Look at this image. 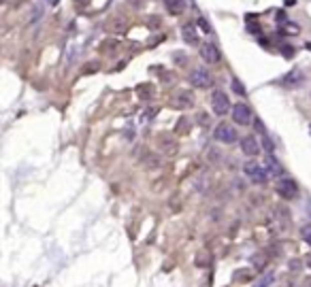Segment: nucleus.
Masks as SVG:
<instances>
[{
	"label": "nucleus",
	"mask_w": 311,
	"mask_h": 287,
	"mask_svg": "<svg viewBox=\"0 0 311 287\" xmlns=\"http://www.w3.org/2000/svg\"><path fill=\"white\" fill-rule=\"evenodd\" d=\"M262 147L267 149V153H273V151H275V145H273V141L269 139V134H265V137H262Z\"/></svg>",
	"instance_id": "nucleus-13"
},
{
	"label": "nucleus",
	"mask_w": 311,
	"mask_h": 287,
	"mask_svg": "<svg viewBox=\"0 0 311 287\" xmlns=\"http://www.w3.org/2000/svg\"><path fill=\"white\" fill-rule=\"evenodd\" d=\"M307 49H311V43H307Z\"/></svg>",
	"instance_id": "nucleus-19"
},
{
	"label": "nucleus",
	"mask_w": 311,
	"mask_h": 287,
	"mask_svg": "<svg viewBox=\"0 0 311 287\" xmlns=\"http://www.w3.org/2000/svg\"><path fill=\"white\" fill-rule=\"evenodd\" d=\"M183 41L190 43V45H196L198 43V36H196V32L192 26H186L183 28Z\"/></svg>",
	"instance_id": "nucleus-11"
},
{
	"label": "nucleus",
	"mask_w": 311,
	"mask_h": 287,
	"mask_svg": "<svg viewBox=\"0 0 311 287\" xmlns=\"http://www.w3.org/2000/svg\"><path fill=\"white\" fill-rule=\"evenodd\" d=\"M241 149H243V153L250 155V157L260 153V145H258V141L254 137H243L241 139Z\"/></svg>",
	"instance_id": "nucleus-8"
},
{
	"label": "nucleus",
	"mask_w": 311,
	"mask_h": 287,
	"mask_svg": "<svg viewBox=\"0 0 311 287\" xmlns=\"http://www.w3.org/2000/svg\"><path fill=\"white\" fill-rule=\"evenodd\" d=\"M275 189H277V194L286 198V200H292V198H297L299 196V185H297V181H292L288 177H284V179H279L275 183Z\"/></svg>",
	"instance_id": "nucleus-1"
},
{
	"label": "nucleus",
	"mask_w": 311,
	"mask_h": 287,
	"mask_svg": "<svg viewBox=\"0 0 311 287\" xmlns=\"http://www.w3.org/2000/svg\"><path fill=\"white\" fill-rule=\"evenodd\" d=\"M243 170H245V174H247V179H250L252 183H258V185L267 183V179H269V170L262 168V166L256 164V162H247Z\"/></svg>",
	"instance_id": "nucleus-2"
},
{
	"label": "nucleus",
	"mask_w": 311,
	"mask_h": 287,
	"mask_svg": "<svg viewBox=\"0 0 311 287\" xmlns=\"http://www.w3.org/2000/svg\"><path fill=\"white\" fill-rule=\"evenodd\" d=\"M303 236H305V241L311 245V226H307L305 230H303Z\"/></svg>",
	"instance_id": "nucleus-17"
},
{
	"label": "nucleus",
	"mask_w": 311,
	"mask_h": 287,
	"mask_svg": "<svg viewBox=\"0 0 311 287\" xmlns=\"http://www.w3.org/2000/svg\"><path fill=\"white\" fill-rule=\"evenodd\" d=\"M271 281H273V275H267V277L258 283V287H269V285H271Z\"/></svg>",
	"instance_id": "nucleus-15"
},
{
	"label": "nucleus",
	"mask_w": 311,
	"mask_h": 287,
	"mask_svg": "<svg viewBox=\"0 0 311 287\" xmlns=\"http://www.w3.org/2000/svg\"><path fill=\"white\" fill-rule=\"evenodd\" d=\"M211 109H213V113L215 115H226L228 111H230V100H228V96L222 92V90H218V92H213V96H211Z\"/></svg>",
	"instance_id": "nucleus-3"
},
{
	"label": "nucleus",
	"mask_w": 311,
	"mask_h": 287,
	"mask_svg": "<svg viewBox=\"0 0 311 287\" xmlns=\"http://www.w3.org/2000/svg\"><path fill=\"white\" fill-rule=\"evenodd\" d=\"M267 170L271 172V174H275V177H279V174L284 172V168H282V164L277 162V157L273 155V153H269L267 155Z\"/></svg>",
	"instance_id": "nucleus-9"
},
{
	"label": "nucleus",
	"mask_w": 311,
	"mask_h": 287,
	"mask_svg": "<svg viewBox=\"0 0 311 287\" xmlns=\"http://www.w3.org/2000/svg\"><path fill=\"white\" fill-rule=\"evenodd\" d=\"M166 9L171 15H181L186 11V0H166Z\"/></svg>",
	"instance_id": "nucleus-10"
},
{
	"label": "nucleus",
	"mask_w": 311,
	"mask_h": 287,
	"mask_svg": "<svg viewBox=\"0 0 311 287\" xmlns=\"http://www.w3.org/2000/svg\"><path fill=\"white\" fill-rule=\"evenodd\" d=\"M198 26H201L205 32H211V28H209V23H207V19L205 17H201V19H198Z\"/></svg>",
	"instance_id": "nucleus-16"
},
{
	"label": "nucleus",
	"mask_w": 311,
	"mask_h": 287,
	"mask_svg": "<svg viewBox=\"0 0 311 287\" xmlns=\"http://www.w3.org/2000/svg\"><path fill=\"white\" fill-rule=\"evenodd\" d=\"M282 51H284L286 58H292V55H294V49H292V47H282Z\"/></svg>",
	"instance_id": "nucleus-18"
},
{
	"label": "nucleus",
	"mask_w": 311,
	"mask_h": 287,
	"mask_svg": "<svg viewBox=\"0 0 311 287\" xmlns=\"http://www.w3.org/2000/svg\"><path fill=\"white\" fill-rule=\"evenodd\" d=\"M201 58H203L207 64H218L222 55H220V51H218V47H215V45L205 43V45L201 47Z\"/></svg>",
	"instance_id": "nucleus-7"
},
{
	"label": "nucleus",
	"mask_w": 311,
	"mask_h": 287,
	"mask_svg": "<svg viewBox=\"0 0 311 287\" xmlns=\"http://www.w3.org/2000/svg\"><path fill=\"white\" fill-rule=\"evenodd\" d=\"M233 90L237 92V94H241V96H245V87H243V83L239 81V79H233Z\"/></svg>",
	"instance_id": "nucleus-14"
},
{
	"label": "nucleus",
	"mask_w": 311,
	"mask_h": 287,
	"mask_svg": "<svg viewBox=\"0 0 311 287\" xmlns=\"http://www.w3.org/2000/svg\"><path fill=\"white\" fill-rule=\"evenodd\" d=\"M303 81V77H301V73H299V70H294V73H292V77L288 75V77H286V83H290V87L292 85H299Z\"/></svg>",
	"instance_id": "nucleus-12"
},
{
	"label": "nucleus",
	"mask_w": 311,
	"mask_h": 287,
	"mask_svg": "<svg viewBox=\"0 0 311 287\" xmlns=\"http://www.w3.org/2000/svg\"><path fill=\"white\" fill-rule=\"evenodd\" d=\"M215 141H220V143H226V145H230V143H235L237 141V130L230 124H220L218 128H215Z\"/></svg>",
	"instance_id": "nucleus-5"
},
{
	"label": "nucleus",
	"mask_w": 311,
	"mask_h": 287,
	"mask_svg": "<svg viewBox=\"0 0 311 287\" xmlns=\"http://www.w3.org/2000/svg\"><path fill=\"white\" fill-rule=\"evenodd\" d=\"M213 83V77L209 70H205V68H194L192 73H190V85L192 87H211Z\"/></svg>",
	"instance_id": "nucleus-4"
},
{
	"label": "nucleus",
	"mask_w": 311,
	"mask_h": 287,
	"mask_svg": "<svg viewBox=\"0 0 311 287\" xmlns=\"http://www.w3.org/2000/svg\"><path fill=\"white\" fill-rule=\"evenodd\" d=\"M233 119L239 124V126H247L252 124V111L245 102H239V105L233 107Z\"/></svg>",
	"instance_id": "nucleus-6"
}]
</instances>
